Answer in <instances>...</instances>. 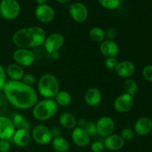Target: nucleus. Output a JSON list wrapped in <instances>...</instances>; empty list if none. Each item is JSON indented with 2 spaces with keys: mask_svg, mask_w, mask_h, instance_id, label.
<instances>
[{
  "mask_svg": "<svg viewBox=\"0 0 152 152\" xmlns=\"http://www.w3.org/2000/svg\"><path fill=\"white\" fill-rule=\"evenodd\" d=\"M2 91L7 102L18 109H30L38 102V94L34 87L22 81H7Z\"/></svg>",
  "mask_w": 152,
  "mask_h": 152,
  "instance_id": "1",
  "label": "nucleus"
},
{
  "mask_svg": "<svg viewBox=\"0 0 152 152\" xmlns=\"http://www.w3.org/2000/svg\"><path fill=\"white\" fill-rule=\"evenodd\" d=\"M46 33L39 26H30L20 28L13 34L12 41L17 48L31 49L43 45Z\"/></svg>",
  "mask_w": 152,
  "mask_h": 152,
  "instance_id": "2",
  "label": "nucleus"
},
{
  "mask_svg": "<svg viewBox=\"0 0 152 152\" xmlns=\"http://www.w3.org/2000/svg\"><path fill=\"white\" fill-rule=\"evenodd\" d=\"M59 111V105L53 99H43L38 101L32 108V115L40 122L49 120Z\"/></svg>",
  "mask_w": 152,
  "mask_h": 152,
  "instance_id": "3",
  "label": "nucleus"
},
{
  "mask_svg": "<svg viewBox=\"0 0 152 152\" xmlns=\"http://www.w3.org/2000/svg\"><path fill=\"white\" fill-rule=\"evenodd\" d=\"M37 90L44 99H54L60 91L58 79L56 76L49 73L43 74L37 82Z\"/></svg>",
  "mask_w": 152,
  "mask_h": 152,
  "instance_id": "4",
  "label": "nucleus"
},
{
  "mask_svg": "<svg viewBox=\"0 0 152 152\" xmlns=\"http://www.w3.org/2000/svg\"><path fill=\"white\" fill-rule=\"evenodd\" d=\"M20 11V4L17 0H1L0 1V16L6 20H13L17 18Z\"/></svg>",
  "mask_w": 152,
  "mask_h": 152,
  "instance_id": "5",
  "label": "nucleus"
},
{
  "mask_svg": "<svg viewBox=\"0 0 152 152\" xmlns=\"http://www.w3.org/2000/svg\"><path fill=\"white\" fill-rule=\"evenodd\" d=\"M31 138L36 143L41 145H45L50 143L53 140L50 129L45 125H37L32 129L31 132Z\"/></svg>",
  "mask_w": 152,
  "mask_h": 152,
  "instance_id": "6",
  "label": "nucleus"
},
{
  "mask_svg": "<svg viewBox=\"0 0 152 152\" xmlns=\"http://www.w3.org/2000/svg\"><path fill=\"white\" fill-rule=\"evenodd\" d=\"M65 37L61 33H52L46 37L43 46L48 53L53 54L57 53L62 48L65 44Z\"/></svg>",
  "mask_w": 152,
  "mask_h": 152,
  "instance_id": "7",
  "label": "nucleus"
},
{
  "mask_svg": "<svg viewBox=\"0 0 152 152\" xmlns=\"http://www.w3.org/2000/svg\"><path fill=\"white\" fill-rule=\"evenodd\" d=\"M13 59L15 63L23 68L31 66L35 62L36 56L31 49L16 48L13 53Z\"/></svg>",
  "mask_w": 152,
  "mask_h": 152,
  "instance_id": "8",
  "label": "nucleus"
},
{
  "mask_svg": "<svg viewBox=\"0 0 152 152\" xmlns=\"http://www.w3.org/2000/svg\"><path fill=\"white\" fill-rule=\"evenodd\" d=\"M96 133L102 137H107L114 134L115 130V122L108 116L100 117L96 123Z\"/></svg>",
  "mask_w": 152,
  "mask_h": 152,
  "instance_id": "9",
  "label": "nucleus"
},
{
  "mask_svg": "<svg viewBox=\"0 0 152 152\" xmlns=\"http://www.w3.org/2000/svg\"><path fill=\"white\" fill-rule=\"evenodd\" d=\"M68 11L71 19L77 23L85 22L88 17V10L86 4L80 1L71 4Z\"/></svg>",
  "mask_w": 152,
  "mask_h": 152,
  "instance_id": "10",
  "label": "nucleus"
},
{
  "mask_svg": "<svg viewBox=\"0 0 152 152\" xmlns=\"http://www.w3.org/2000/svg\"><path fill=\"white\" fill-rule=\"evenodd\" d=\"M134 105V96L126 93L121 94L114 99L113 106L118 113H126L130 111Z\"/></svg>",
  "mask_w": 152,
  "mask_h": 152,
  "instance_id": "11",
  "label": "nucleus"
},
{
  "mask_svg": "<svg viewBox=\"0 0 152 152\" xmlns=\"http://www.w3.org/2000/svg\"><path fill=\"white\" fill-rule=\"evenodd\" d=\"M36 18L42 23H50L54 19L55 10L48 4H38L34 11Z\"/></svg>",
  "mask_w": 152,
  "mask_h": 152,
  "instance_id": "12",
  "label": "nucleus"
},
{
  "mask_svg": "<svg viewBox=\"0 0 152 152\" xmlns=\"http://www.w3.org/2000/svg\"><path fill=\"white\" fill-rule=\"evenodd\" d=\"M16 130L11 119L0 115V140H10L13 137Z\"/></svg>",
  "mask_w": 152,
  "mask_h": 152,
  "instance_id": "13",
  "label": "nucleus"
},
{
  "mask_svg": "<svg viewBox=\"0 0 152 152\" xmlns=\"http://www.w3.org/2000/svg\"><path fill=\"white\" fill-rule=\"evenodd\" d=\"M71 140L77 146L84 148L88 146L91 142V137L83 128H74L71 132Z\"/></svg>",
  "mask_w": 152,
  "mask_h": 152,
  "instance_id": "14",
  "label": "nucleus"
},
{
  "mask_svg": "<svg viewBox=\"0 0 152 152\" xmlns=\"http://www.w3.org/2000/svg\"><path fill=\"white\" fill-rule=\"evenodd\" d=\"M114 71L119 77L126 80L131 78L134 74L136 67L132 61L123 60L118 62Z\"/></svg>",
  "mask_w": 152,
  "mask_h": 152,
  "instance_id": "15",
  "label": "nucleus"
},
{
  "mask_svg": "<svg viewBox=\"0 0 152 152\" xmlns=\"http://www.w3.org/2000/svg\"><path fill=\"white\" fill-rule=\"evenodd\" d=\"M99 51L105 58L117 57L120 53V47L114 40L105 39L99 45Z\"/></svg>",
  "mask_w": 152,
  "mask_h": 152,
  "instance_id": "16",
  "label": "nucleus"
},
{
  "mask_svg": "<svg viewBox=\"0 0 152 152\" xmlns=\"http://www.w3.org/2000/svg\"><path fill=\"white\" fill-rule=\"evenodd\" d=\"M134 131L140 136H146L152 131V120L149 117H140L135 122Z\"/></svg>",
  "mask_w": 152,
  "mask_h": 152,
  "instance_id": "17",
  "label": "nucleus"
},
{
  "mask_svg": "<svg viewBox=\"0 0 152 152\" xmlns=\"http://www.w3.org/2000/svg\"><path fill=\"white\" fill-rule=\"evenodd\" d=\"M102 94L97 88H90L84 94V100L90 107H96L102 102Z\"/></svg>",
  "mask_w": 152,
  "mask_h": 152,
  "instance_id": "18",
  "label": "nucleus"
},
{
  "mask_svg": "<svg viewBox=\"0 0 152 152\" xmlns=\"http://www.w3.org/2000/svg\"><path fill=\"white\" fill-rule=\"evenodd\" d=\"M104 145L106 149L109 151H119L122 149L125 145V141L122 139L120 134H112L110 136L105 138L104 140Z\"/></svg>",
  "mask_w": 152,
  "mask_h": 152,
  "instance_id": "19",
  "label": "nucleus"
},
{
  "mask_svg": "<svg viewBox=\"0 0 152 152\" xmlns=\"http://www.w3.org/2000/svg\"><path fill=\"white\" fill-rule=\"evenodd\" d=\"M31 139V134L28 129H16L12 137L13 143L19 147L27 146Z\"/></svg>",
  "mask_w": 152,
  "mask_h": 152,
  "instance_id": "20",
  "label": "nucleus"
},
{
  "mask_svg": "<svg viewBox=\"0 0 152 152\" xmlns=\"http://www.w3.org/2000/svg\"><path fill=\"white\" fill-rule=\"evenodd\" d=\"M5 71L7 77L10 79V80L13 81H21L25 74L23 68L15 62L8 65L6 68Z\"/></svg>",
  "mask_w": 152,
  "mask_h": 152,
  "instance_id": "21",
  "label": "nucleus"
},
{
  "mask_svg": "<svg viewBox=\"0 0 152 152\" xmlns=\"http://www.w3.org/2000/svg\"><path fill=\"white\" fill-rule=\"evenodd\" d=\"M59 123L62 128L67 130H73L77 126L75 116L69 112H64L59 115Z\"/></svg>",
  "mask_w": 152,
  "mask_h": 152,
  "instance_id": "22",
  "label": "nucleus"
},
{
  "mask_svg": "<svg viewBox=\"0 0 152 152\" xmlns=\"http://www.w3.org/2000/svg\"><path fill=\"white\" fill-rule=\"evenodd\" d=\"M52 148L56 152H68L70 149V142L63 137L53 138L51 141Z\"/></svg>",
  "mask_w": 152,
  "mask_h": 152,
  "instance_id": "23",
  "label": "nucleus"
},
{
  "mask_svg": "<svg viewBox=\"0 0 152 152\" xmlns=\"http://www.w3.org/2000/svg\"><path fill=\"white\" fill-rule=\"evenodd\" d=\"M89 38L94 42L101 43L104 40L106 39L105 37V31L100 27H93L90 29L88 32Z\"/></svg>",
  "mask_w": 152,
  "mask_h": 152,
  "instance_id": "24",
  "label": "nucleus"
},
{
  "mask_svg": "<svg viewBox=\"0 0 152 152\" xmlns=\"http://www.w3.org/2000/svg\"><path fill=\"white\" fill-rule=\"evenodd\" d=\"M59 106L67 107L71 105L72 96L69 92L66 91H59L53 99Z\"/></svg>",
  "mask_w": 152,
  "mask_h": 152,
  "instance_id": "25",
  "label": "nucleus"
},
{
  "mask_svg": "<svg viewBox=\"0 0 152 152\" xmlns=\"http://www.w3.org/2000/svg\"><path fill=\"white\" fill-rule=\"evenodd\" d=\"M12 121H13L16 129H28L29 130L31 129L30 122L27 120L26 118L20 114H15Z\"/></svg>",
  "mask_w": 152,
  "mask_h": 152,
  "instance_id": "26",
  "label": "nucleus"
},
{
  "mask_svg": "<svg viewBox=\"0 0 152 152\" xmlns=\"http://www.w3.org/2000/svg\"><path fill=\"white\" fill-rule=\"evenodd\" d=\"M123 88H124L125 93L134 96L137 92L138 85L133 79H126L123 83Z\"/></svg>",
  "mask_w": 152,
  "mask_h": 152,
  "instance_id": "27",
  "label": "nucleus"
},
{
  "mask_svg": "<svg viewBox=\"0 0 152 152\" xmlns=\"http://www.w3.org/2000/svg\"><path fill=\"white\" fill-rule=\"evenodd\" d=\"M123 0H98L99 4L107 10H115L121 4Z\"/></svg>",
  "mask_w": 152,
  "mask_h": 152,
  "instance_id": "28",
  "label": "nucleus"
},
{
  "mask_svg": "<svg viewBox=\"0 0 152 152\" xmlns=\"http://www.w3.org/2000/svg\"><path fill=\"white\" fill-rule=\"evenodd\" d=\"M120 135L125 142L126 141H131L134 138L135 132L133 129H129V128H125L121 131Z\"/></svg>",
  "mask_w": 152,
  "mask_h": 152,
  "instance_id": "29",
  "label": "nucleus"
},
{
  "mask_svg": "<svg viewBox=\"0 0 152 152\" xmlns=\"http://www.w3.org/2000/svg\"><path fill=\"white\" fill-rule=\"evenodd\" d=\"M22 82H23L24 83H25L26 85L30 86H32L34 85H35L37 82V78H36L35 75H34L33 74H31V73H28V74H24L23 77H22Z\"/></svg>",
  "mask_w": 152,
  "mask_h": 152,
  "instance_id": "30",
  "label": "nucleus"
},
{
  "mask_svg": "<svg viewBox=\"0 0 152 152\" xmlns=\"http://www.w3.org/2000/svg\"><path fill=\"white\" fill-rule=\"evenodd\" d=\"M84 129L86 131V132L88 134L90 137L95 136L96 134H97V133H96V123H94V122L87 121L84 127Z\"/></svg>",
  "mask_w": 152,
  "mask_h": 152,
  "instance_id": "31",
  "label": "nucleus"
},
{
  "mask_svg": "<svg viewBox=\"0 0 152 152\" xmlns=\"http://www.w3.org/2000/svg\"><path fill=\"white\" fill-rule=\"evenodd\" d=\"M118 62L117 57H107L105 59V66L109 70H114Z\"/></svg>",
  "mask_w": 152,
  "mask_h": 152,
  "instance_id": "32",
  "label": "nucleus"
},
{
  "mask_svg": "<svg viewBox=\"0 0 152 152\" xmlns=\"http://www.w3.org/2000/svg\"><path fill=\"white\" fill-rule=\"evenodd\" d=\"M142 74L145 80L152 83V65H145L142 69Z\"/></svg>",
  "mask_w": 152,
  "mask_h": 152,
  "instance_id": "33",
  "label": "nucleus"
},
{
  "mask_svg": "<svg viewBox=\"0 0 152 152\" xmlns=\"http://www.w3.org/2000/svg\"><path fill=\"white\" fill-rule=\"evenodd\" d=\"M105 148L104 143L101 141L96 140L91 144V150L92 152H102Z\"/></svg>",
  "mask_w": 152,
  "mask_h": 152,
  "instance_id": "34",
  "label": "nucleus"
},
{
  "mask_svg": "<svg viewBox=\"0 0 152 152\" xmlns=\"http://www.w3.org/2000/svg\"><path fill=\"white\" fill-rule=\"evenodd\" d=\"M7 83V74L4 67L0 64V91L3 90L4 85Z\"/></svg>",
  "mask_w": 152,
  "mask_h": 152,
  "instance_id": "35",
  "label": "nucleus"
},
{
  "mask_svg": "<svg viewBox=\"0 0 152 152\" xmlns=\"http://www.w3.org/2000/svg\"><path fill=\"white\" fill-rule=\"evenodd\" d=\"M10 149V141L7 140H0V152H8Z\"/></svg>",
  "mask_w": 152,
  "mask_h": 152,
  "instance_id": "36",
  "label": "nucleus"
},
{
  "mask_svg": "<svg viewBox=\"0 0 152 152\" xmlns=\"http://www.w3.org/2000/svg\"><path fill=\"white\" fill-rule=\"evenodd\" d=\"M105 37L107 38L106 39L114 40L117 37V31L115 28H108L105 31Z\"/></svg>",
  "mask_w": 152,
  "mask_h": 152,
  "instance_id": "37",
  "label": "nucleus"
},
{
  "mask_svg": "<svg viewBox=\"0 0 152 152\" xmlns=\"http://www.w3.org/2000/svg\"><path fill=\"white\" fill-rule=\"evenodd\" d=\"M50 132H51V134H52V137H53V138H56V137H58L61 136L60 129L56 127V126L51 128V129H50Z\"/></svg>",
  "mask_w": 152,
  "mask_h": 152,
  "instance_id": "38",
  "label": "nucleus"
},
{
  "mask_svg": "<svg viewBox=\"0 0 152 152\" xmlns=\"http://www.w3.org/2000/svg\"><path fill=\"white\" fill-rule=\"evenodd\" d=\"M86 123H87L86 120H85V119H83V118L80 119V120H79L78 121H77V125H78V127H81V128H83V129H84Z\"/></svg>",
  "mask_w": 152,
  "mask_h": 152,
  "instance_id": "39",
  "label": "nucleus"
},
{
  "mask_svg": "<svg viewBox=\"0 0 152 152\" xmlns=\"http://www.w3.org/2000/svg\"><path fill=\"white\" fill-rule=\"evenodd\" d=\"M36 1H37V3L38 4H46L48 0H36Z\"/></svg>",
  "mask_w": 152,
  "mask_h": 152,
  "instance_id": "40",
  "label": "nucleus"
},
{
  "mask_svg": "<svg viewBox=\"0 0 152 152\" xmlns=\"http://www.w3.org/2000/svg\"><path fill=\"white\" fill-rule=\"evenodd\" d=\"M56 1L60 4H65V3H68L69 0H56Z\"/></svg>",
  "mask_w": 152,
  "mask_h": 152,
  "instance_id": "41",
  "label": "nucleus"
},
{
  "mask_svg": "<svg viewBox=\"0 0 152 152\" xmlns=\"http://www.w3.org/2000/svg\"><path fill=\"white\" fill-rule=\"evenodd\" d=\"M0 17H1V16H0Z\"/></svg>",
  "mask_w": 152,
  "mask_h": 152,
  "instance_id": "42",
  "label": "nucleus"
}]
</instances>
